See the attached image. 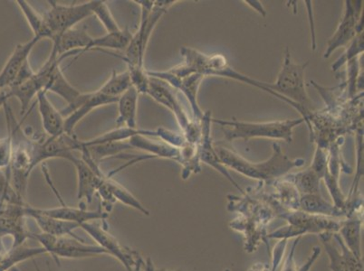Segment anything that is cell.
Wrapping results in <instances>:
<instances>
[{
    "label": "cell",
    "mask_w": 364,
    "mask_h": 271,
    "mask_svg": "<svg viewBox=\"0 0 364 271\" xmlns=\"http://www.w3.org/2000/svg\"><path fill=\"white\" fill-rule=\"evenodd\" d=\"M70 162L74 165L77 174V198L79 200H86L87 203H91L99 187L102 186L105 176L102 174L99 165H88L75 155L71 158Z\"/></svg>",
    "instance_id": "5bb4252c"
},
{
    "label": "cell",
    "mask_w": 364,
    "mask_h": 271,
    "mask_svg": "<svg viewBox=\"0 0 364 271\" xmlns=\"http://www.w3.org/2000/svg\"><path fill=\"white\" fill-rule=\"evenodd\" d=\"M46 94L48 92L41 91L36 97L39 114L41 116L43 128L48 137H59L65 133V117L60 111L56 110Z\"/></svg>",
    "instance_id": "ac0fdd59"
},
{
    "label": "cell",
    "mask_w": 364,
    "mask_h": 271,
    "mask_svg": "<svg viewBox=\"0 0 364 271\" xmlns=\"http://www.w3.org/2000/svg\"><path fill=\"white\" fill-rule=\"evenodd\" d=\"M80 228L85 231L92 240L97 241L98 246L107 251L108 255L117 258L125 270L130 269L141 259V257L139 255L137 251L122 245L117 238L109 233L108 231L100 224L85 223L81 224Z\"/></svg>",
    "instance_id": "7c38bea8"
},
{
    "label": "cell",
    "mask_w": 364,
    "mask_h": 271,
    "mask_svg": "<svg viewBox=\"0 0 364 271\" xmlns=\"http://www.w3.org/2000/svg\"><path fill=\"white\" fill-rule=\"evenodd\" d=\"M134 150L147 152L149 158H166L181 165V148L162 140H154L146 136L136 135L128 140Z\"/></svg>",
    "instance_id": "d6986e66"
},
{
    "label": "cell",
    "mask_w": 364,
    "mask_h": 271,
    "mask_svg": "<svg viewBox=\"0 0 364 271\" xmlns=\"http://www.w3.org/2000/svg\"><path fill=\"white\" fill-rule=\"evenodd\" d=\"M44 82L36 72L35 75L29 80L9 88V91L11 92V98L15 97L19 101L21 114L25 115L33 99L36 98L39 92L44 91Z\"/></svg>",
    "instance_id": "484cf974"
},
{
    "label": "cell",
    "mask_w": 364,
    "mask_h": 271,
    "mask_svg": "<svg viewBox=\"0 0 364 271\" xmlns=\"http://www.w3.org/2000/svg\"><path fill=\"white\" fill-rule=\"evenodd\" d=\"M105 182L117 201H121L125 206L140 211L144 216H150V211L142 206L141 201L136 197H134V194L129 192L127 188L122 187L118 182L112 180L111 177H105Z\"/></svg>",
    "instance_id": "f546056e"
},
{
    "label": "cell",
    "mask_w": 364,
    "mask_h": 271,
    "mask_svg": "<svg viewBox=\"0 0 364 271\" xmlns=\"http://www.w3.org/2000/svg\"><path fill=\"white\" fill-rule=\"evenodd\" d=\"M292 177L294 186H296V190L300 192L302 196L320 194L321 178L312 167Z\"/></svg>",
    "instance_id": "4dcf8cb0"
},
{
    "label": "cell",
    "mask_w": 364,
    "mask_h": 271,
    "mask_svg": "<svg viewBox=\"0 0 364 271\" xmlns=\"http://www.w3.org/2000/svg\"><path fill=\"white\" fill-rule=\"evenodd\" d=\"M139 104V92L131 86L124 94L119 97L117 127H127L136 130Z\"/></svg>",
    "instance_id": "7402d4cb"
},
{
    "label": "cell",
    "mask_w": 364,
    "mask_h": 271,
    "mask_svg": "<svg viewBox=\"0 0 364 271\" xmlns=\"http://www.w3.org/2000/svg\"><path fill=\"white\" fill-rule=\"evenodd\" d=\"M26 216L33 218L42 231V233L53 236H76L73 231L80 228V224L72 221L55 219L38 213L36 208L26 206L24 207Z\"/></svg>",
    "instance_id": "44dd1931"
},
{
    "label": "cell",
    "mask_w": 364,
    "mask_h": 271,
    "mask_svg": "<svg viewBox=\"0 0 364 271\" xmlns=\"http://www.w3.org/2000/svg\"><path fill=\"white\" fill-rule=\"evenodd\" d=\"M307 65L309 62L304 65L294 62L289 48H287L282 67L273 86L274 90L277 94L299 106L309 116L310 120L309 114L314 109V105L309 96L307 95L306 81H304V72Z\"/></svg>",
    "instance_id": "5b68a950"
},
{
    "label": "cell",
    "mask_w": 364,
    "mask_h": 271,
    "mask_svg": "<svg viewBox=\"0 0 364 271\" xmlns=\"http://www.w3.org/2000/svg\"><path fill=\"white\" fill-rule=\"evenodd\" d=\"M50 9L43 16L46 25L50 29L54 38L75 28L78 23L94 15L95 9L98 5L99 0L82 3L76 5H61L56 1H48ZM53 38V39H54Z\"/></svg>",
    "instance_id": "ba28073f"
},
{
    "label": "cell",
    "mask_w": 364,
    "mask_h": 271,
    "mask_svg": "<svg viewBox=\"0 0 364 271\" xmlns=\"http://www.w3.org/2000/svg\"><path fill=\"white\" fill-rule=\"evenodd\" d=\"M210 111L205 112L203 114V120H201V138L200 143L198 145V157L200 161L213 167L220 173L223 174L225 177L234 184L237 189L240 190L241 193H244L241 187L235 182L228 173L227 168L225 167L218 157L216 150L213 147V140H211L210 135Z\"/></svg>",
    "instance_id": "9a60e30c"
},
{
    "label": "cell",
    "mask_w": 364,
    "mask_h": 271,
    "mask_svg": "<svg viewBox=\"0 0 364 271\" xmlns=\"http://www.w3.org/2000/svg\"><path fill=\"white\" fill-rule=\"evenodd\" d=\"M41 41V39L34 36L31 40L16 46L15 50L0 72V92L11 87L23 66L28 61L33 49Z\"/></svg>",
    "instance_id": "e0dca14e"
},
{
    "label": "cell",
    "mask_w": 364,
    "mask_h": 271,
    "mask_svg": "<svg viewBox=\"0 0 364 271\" xmlns=\"http://www.w3.org/2000/svg\"><path fill=\"white\" fill-rule=\"evenodd\" d=\"M9 180L11 177L0 170V203L6 201L9 203L23 204L22 198L18 196L14 189H12Z\"/></svg>",
    "instance_id": "836d02e7"
},
{
    "label": "cell",
    "mask_w": 364,
    "mask_h": 271,
    "mask_svg": "<svg viewBox=\"0 0 364 271\" xmlns=\"http://www.w3.org/2000/svg\"><path fill=\"white\" fill-rule=\"evenodd\" d=\"M246 3H248V5L252 6L258 13H260V14H262L264 16H266V11H264L263 6L260 4V2L246 1Z\"/></svg>",
    "instance_id": "8d00e7d4"
},
{
    "label": "cell",
    "mask_w": 364,
    "mask_h": 271,
    "mask_svg": "<svg viewBox=\"0 0 364 271\" xmlns=\"http://www.w3.org/2000/svg\"><path fill=\"white\" fill-rule=\"evenodd\" d=\"M362 216H353L347 217L346 220L341 223L338 233L343 243L348 248V250L359 259H363L362 256V230H363Z\"/></svg>",
    "instance_id": "603a6c76"
},
{
    "label": "cell",
    "mask_w": 364,
    "mask_h": 271,
    "mask_svg": "<svg viewBox=\"0 0 364 271\" xmlns=\"http://www.w3.org/2000/svg\"><path fill=\"white\" fill-rule=\"evenodd\" d=\"M148 263H149V269H150V271H181V270H167V269H157V267H155L154 265H152V262L150 259H148Z\"/></svg>",
    "instance_id": "74e56055"
},
{
    "label": "cell",
    "mask_w": 364,
    "mask_h": 271,
    "mask_svg": "<svg viewBox=\"0 0 364 271\" xmlns=\"http://www.w3.org/2000/svg\"><path fill=\"white\" fill-rule=\"evenodd\" d=\"M181 54L184 58V65L188 72H197L208 77V76H220V77H226L233 79L244 84L255 86L260 90L272 94L279 100L287 102V104L292 106L293 108L299 111L303 116L304 121H309V116L306 115L302 109L287 99L283 97L274 90L273 84L255 80V79L248 77V76L241 74V72L234 70L228 64L227 59L223 55L217 54L214 55H207L203 52L195 50V49L183 46L181 49Z\"/></svg>",
    "instance_id": "6da1fadb"
},
{
    "label": "cell",
    "mask_w": 364,
    "mask_h": 271,
    "mask_svg": "<svg viewBox=\"0 0 364 271\" xmlns=\"http://www.w3.org/2000/svg\"><path fill=\"white\" fill-rule=\"evenodd\" d=\"M141 6V19L139 28L129 44L124 56L115 55L127 62L129 68H144V57L152 32L167 12L176 1H151V0H135Z\"/></svg>",
    "instance_id": "3957f363"
},
{
    "label": "cell",
    "mask_w": 364,
    "mask_h": 271,
    "mask_svg": "<svg viewBox=\"0 0 364 271\" xmlns=\"http://www.w3.org/2000/svg\"><path fill=\"white\" fill-rule=\"evenodd\" d=\"M223 128L228 140H243L248 141L252 138H266L280 140L291 143L293 140V131L296 126L303 123L302 118L270 122H246L236 120H213Z\"/></svg>",
    "instance_id": "277c9868"
},
{
    "label": "cell",
    "mask_w": 364,
    "mask_h": 271,
    "mask_svg": "<svg viewBox=\"0 0 364 271\" xmlns=\"http://www.w3.org/2000/svg\"><path fill=\"white\" fill-rule=\"evenodd\" d=\"M41 243L43 249L53 257L65 259H84L100 255H108L107 251L98 245L85 243L78 236H53L45 233L32 236Z\"/></svg>",
    "instance_id": "52a82bcc"
},
{
    "label": "cell",
    "mask_w": 364,
    "mask_h": 271,
    "mask_svg": "<svg viewBox=\"0 0 364 271\" xmlns=\"http://www.w3.org/2000/svg\"><path fill=\"white\" fill-rule=\"evenodd\" d=\"M118 99L109 97L99 90L81 94L74 104L66 106L60 111L65 118V132L74 134L75 126L95 109L117 104Z\"/></svg>",
    "instance_id": "8fae6325"
},
{
    "label": "cell",
    "mask_w": 364,
    "mask_h": 271,
    "mask_svg": "<svg viewBox=\"0 0 364 271\" xmlns=\"http://www.w3.org/2000/svg\"><path fill=\"white\" fill-rule=\"evenodd\" d=\"M299 211H304V213L307 214H316V216L333 218L346 216L343 211L327 203V201L321 197L320 194H306V196H302L299 201Z\"/></svg>",
    "instance_id": "4316f807"
},
{
    "label": "cell",
    "mask_w": 364,
    "mask_h": 271,
    "mask_svg": "<svg viewBox=\"0 0 364 271\" xmlns=\"http://www.w3.org/2000/svg\"><path fill=\"white\" fill-rule=\"evenodd\" d=\"M11 98V92L9 89L0 92V109L4 107V105L8 102L9 99Z\"/></svg>",
    "instance_id": "d590c367"
},
{
    "label": "cell",
    "mask_w": 364,
    "mask_h": 271,
    "mask_svg": "<svg viewBox=\"0 0 364 271\" xmlns=\"http://www.w3.org/2000/svg\"><path fill=\"white\" fill-rule=\"evenodd\" d=\"M147 95H150L159 104L172 111L177 122L183 131L185 140L194 146H198L201 138V124L191 121L182 108L176 96L168 88L167 84L158 79L150 77Z\"/></svg>",
    "instance_id": "8992f818"
},
{
    "label": "cell",
    "mask_w": 364,
    "mask_h": 271,
    "mask_svg": "<svg viewBox=\"0 0 364 271\" xmlns=\"http://www.w3.org/2000/svg\"><path fill=\"white\" fill-rule=\"evenodd\" d=\"M147 74L149 77L158 79V80L164 82L165 84H170L176 90L183 92L193 109L195 121L203 120L204 114L197 101L198 88L205 78L203 74L193 72V74L178 77V76L172 74L168 70L147 71Z\"/></svg>",
    "instance_id": "4fadbf2b"
},
{
    "label": "cell",
    "mask_w": 364,
    "mask_h": 271,
    "mask_svg": "<svg viewBox=\"0 0 364 271\" xmlns=\"http://www.w3.org/2000/svg\"><path fill=\"white\" fill-rule=\"evenodd\" d=\"M274 153L267 161L260 163L245 160L240 155L228 150L227 148H215L221 163L225 167H230L231 170L242 174L243 176L253 178V179L270 181L277 177H283L294 167H302L304 160H290L286 155L283 154L279 144H273Z\"/></svg>",
    "instance_id": "7a4b0ae2"
},
{
    "label": "cell",
    "mask_w": 364,
    "mask_h": 271,
    "mask_svg": "<svg viewBox=\"0 0 364 271\" xmlns=\"http://www.w3.org/2000/svg\"><path fill=\"white\" fill-rule=\"evenodd\" d=\"M13 155V140L11 133L0 138V170H9Z\"/></svg>",
    "instance_id": "e575fe53"
},
{
    "label": "cell",
    "mask_w": 364,
    "mask_h": 271,
    "mask_svg": "<svg viewBox=\"0 0 364 271\" xmlns=\"http://www.w3.org/2000/svg\"><path fill=\"white\" fill-rule=\"evenodd\" d=\"M132 34L128 28L112 33H107V35L100 38H92L90 44L77 56L84 55L85 52L92 50H102V48L112 49V50L125 51L132 40ZM76 58V59H77Z\"/></svg>",
    "instance_id": "cb8c5ba5"
},
{
    "label": "cell",
    "mask_w": 364,
    "mask_h": 271,
    "mask_svg": "<svg viewBox=\"0 0 364 271\" xmlns=\"http://www.w3.org/2000/svg\"><path fill=\"white\" fill-rule=\"evenodd\" d=\"M38 213L45 216L55 218V219L72 221L81 224L92 223L94 221L105 220L109 216L107 211L99 209L97 211H87L85 208H76L68 206L51 208V209H39L36 208Z\"/></svg>",
    "instance_id": "ffe728a7"
},
{
    "label": "cell",
    "mask_w": 364,
    "mask_h": 271,
    "mask_svg": "<svg viewBox=\"0 0 364 271\" xmlns=\"http://www.w3.org/2000/svg\"><path fill=\"white\" fill-rule=\"evenodd\" d=\"M92 39V36L85 28H72L53 39V48L58 52L61 62L73 55L76 59L90 44Z\"/></svg>",
    "instance_id": "2e32d148"
},
{
    "label": "cell",
    "mask_w": 364,
    "mask_h": 271,
    "mask_svg": "<svg viewBox=\"0 0 364 271\" xmlns=\"http://www.w3.org/2000/svg\"><path fill=\"white\" fill-rule=\"evenodd\" d=\"M94 15L97 16L99 21L102 23V25L104 26L107 33L120 31V26H118L117 22L115 21L114 16H112L110 9H109L107 5V2L99 0L98 5L94 11Z\"/></svg>",
    "instance_id": "1f68e13d"
},
{
    "label": "cell",
    "mask_w": 364,
    "mask_h": 271,
    "mask_svg": "<svg viewBox=\"0 0 364 271\" xmlns=\"http://www.w3.org/2000/svg\"><path fill=\"white\" fill-rule=\"evenodd\" d=\"M16 4L21 9L23 15L25 16L26 21H28V24L31 26L33 33H34L35 38H38L43 40V39L48 38L53 40L54 35L49 29L48 25L45 21L43 16L38 14V12L32 8L31 4L25 0H18L16 1Z\"/></svg>",
    "instance_id": "83f0119b"
},
{
    "label": "cell",
    "mask_w": 364,
    "mask_h": 271,
    "mask_svg": "<svg viewBox=\"0 0 364 271\" xmlns=\"http://www.w3.org/2000/svg\"><path fill=\"white\" fill-rule=\"evenodd\" d=\"M44 91L46 92H54V94L60 96L63 100L66 101L68 106L74 104L82 94L65 78L61 70L60 65H56L51 72Z\"/></svg>",
    "instance_id": "d4e9b609"
},
{
    "label": "cell",
    "mask_w": 364,
    "mask_h": 271,
    "mask_svg": "<svg viewBox=\"0 0 364 271\" xmlns=\"http://www.w3.org/2000/svg\"><path fill=\"white\" fill-rule=\"evenodd\" d=\"M299 240L300 238L294 241L292 250H291L289 255L287 257L286 262L284 264L282 271H309L311 267L314 266V264L316 262V260L318 259L321 254V249L319 247L316 246L314 248L313 253L311 254L309 260H307L306 263L304 264V265L302 267H299V269H297L296 264H294V249H296V246L297 244H299Z\"/></svg>",
    "instance_id": "d6a6232c"
},
{
    "label": "cell",
    "mask_w": 364,
    "mask_h": 271,
    "mask_svg": "<svg viewBox=\"0 0 364 271\" xmlns=\"http://www.w3.org/2000/svg\"><path fill=\"white\" fill-rule=\"evenodd\" d=\"M362 1H346L342 21L338 28L330 38L323 57L329 58L336 49L349 44L355 38L357 33L363 31Z\"/></svg>",
    "instance_id": "9c48e42d"
},
{
    "label": "cell",
    "mask_w": 364,
    "mask_h": 271,
    "mask_svg": "<svg viewBox=\"0 0 364 271\" xmlns=\"http://www.w3.org/2000/svg\"><path fill=\"white\" fill-rule=\"evenodd\" d=\"M329 259L332 271H363V259H359L348 250L338 233L318 234Z\"/></svg>",
    "instance_id": "30bf717a"
},
{
    "label": "cell",
    "mask_w": 364,
    "mask_h": 271,
    "mask_svg": "<svg viewBox=\"0 0 364 271\" xmlns=\"http://www.w3.org/2000/svg\"><path fill=\"white\" fill-rule=\"evenodd\" d=\"M131 86H132L131 77L128 71L124 72L112 71L110 78L98 90L109 97L119 99Z\"/></svg>",
    "instance_id": "f1b7e54d"
}]
</instances>
